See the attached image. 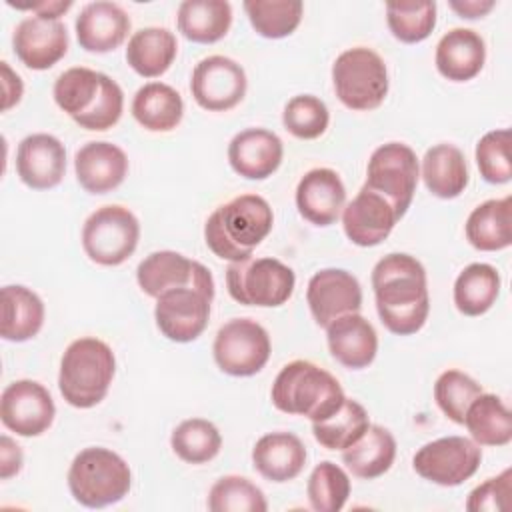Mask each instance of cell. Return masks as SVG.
I'll list each match as a JSON object with an SVG mask.
<instances>
[{
  "label": "cell",
  "instance_id": "obj_18",
  "mask_svg": "<svg viewBox=\"0 0 512 512\" xmlns=\"http://www.w3.org/2000/svg\"><path fill=\"white\" fill-rule=\"evenodd\" d=\"M400 220L394 206L378 192L362 186L360 192L342 210V228L346 238L362 248L378 246L386 240Z\"/></svg>",
  "mask_w": 512,
  "mask_h": 512
},
{
  "label": "cell",
  "instance_id": "obj_37",
  "mask_svg": "<svg viewBox=\"0 0 512 512\" xmlns=\"http://www.w3.org/2000/svg\"><path fill=\"white\" fill-rule=\"evenodd\" d=\"M370 426V418L366 408L346 398L344 404L326 420L312 422V434L316 442L326 450H344L352 446Z\"/></svg>",
  "mask_w": 512,
  "mask_h": 512
},
{
  "label": "cell",
  "instance_id": "obj_48",
  "mask_svg": "<svg viewBox=\"0 0 512 512\" xmlns=\"http://www.w3.org/2000/svg\"><path fill=\"white\" fill-rule=\"evenodd\" d=\"M0 68H2V94H4L2 110L6 112L20 102L24 84H22V78L8 66V62H0Z\"/></svg>",
  "mask_w": 512,
  "mask_h": 512
},
{
  "label": "cell",
  "instance_id": "obj_49",
  "mask_svg": "<svg viewBox=\"0 0 512 512\" xmlns=\"http://www.w3.org/2000/svg\"><path fill=\"white\" fill-rule=\"evenodd\" d=\"M8 6L18 10H32L36 16L46 20H60V16L72 8V0H40L32 4H14L8 0Z\"/></svg>",
  "mask_w": 512,
  "mask_h": 512
},
{
  "label": "cell",
  "instance_id": "obj_1",
  "mask_svg": "<svg viewBox=\"0 0 512 512\" xmlns=\"http://www.w3.org/2000/svg\"><path fill=\"white\" fill-rule=\"evenodd\" d=\"M372 288L380 322L398 336L416 334L428 318L430 298L424 266L410 254L392 252L372 270Z\"/></svg>",
  "mask_w": 512,
  "mask_h": 512
},
{
  "label": "cell",
  "instance_id": "obj_2",
  "mask_svg": "<svg viewBox=\"0 0 512 512\" xmlns=\"http://www.w3.org/2000/svg\"><path fill=\"white\" fill-rule=\"evenodd\" d=\"M52 94L58 108L84 130L104 132L120 120L124 110V92L118 82L84 66L64 70Z\"/></svg>",
  "mask_w": 512,
  "mask_h": 512
},
{
  "label": "cell",
  "instance_id": "obj_5",
  "mask_svg": "<svg viewBox=\"0 0 512 512\" xmlns=\"http://www.w3.org/2000/svg\"><path fill=\"white\" fill-rule=\"evenodd\" d=\"M114 372L116 358L104 340L78 338L68 344L60 360V394L74 408H92L106 398Z\"/></svg>",
  "mask_w": 512,
  "mask_h": 512
},
{
  "label": "cell",
  "instance_id": "obj_38",
  "mask_svg": "<svg viewBox=\"0 0 512 512\" xmlns=\"http://www.w3.org/2000/svg\"><path fill=\"white\" fill-rule=\"evenodd\" d=\"M170 446L180 460L188 464H204L218 456L222 448V436L210 420L188 418L172 430Z\"/></svg>",
  "mask_w": 512,
  "mask_h": 512
},
{
  "label": "cell",
  "instance_id": "obj_13",
  "mask_svg": "<svg viewBox=\"0 0 512 512\" xmlns=\"http://www.w3.org/2000/svg\"><path fill=\"white\" fill-rule=\"evenodd\" d=\"M214 294L198 286L172 288L156 298L154 320L162 336L172 342H192L208 326Z\"/></svg>",
  "mask_w": 512,
  "mask_h": 512
},
{
  "label": "cell",
  "instance_id": "obj_3",
  "mask_svg": "<svg viewBox=\"0 0 512 512\" xmlns=\"http://www.w3.org/2000/svg\"><path fill=\"white\" fill-rule=\"evenodd\" d=\"M274 214L258 194H240L218 206L204 224L206 246L222 260L240 262L270 234Z\"/></svg>",
  "mask_w": 512,
  "mask_h": 512
},
{
  "label": "cell",
  "instance_id": "obj_8",
  "mask_svg": "<svg viewBox=\"0 0 512 512\" xmlns=\"http://www.w3.org/2000/svg\"><path fill=\"white\" fill-rule=\"evenodd\" d=\"M296 276L278 258H246L230 262L226 268L228 294L244 306L276 308L288 302L294 292Z\"/></svg>",
  "mask_w": 512,
  "mask_h": 512
},
{
  "label": "cell",
  "instance_id": "obj_7",
  "mask_svg": "<svg viewBox=\"0 0 512 512\" xmlns=\"http://www.w3.org/2000/svg\"><path fill=\"white\" fill-rule=\"evenodd\" d=\"M332 84L338 100L358 112L378 108L388 94V70L378 52L354 46L332 64Z\"/></svg>",
  "mask_w": 512,
  "mask_h": 512
},
{
  "label": "cell",
  "instance_id": "obj_14",
  "mask_svg": "<svg viewBox=\"0 0 512 512\" xmlns=\"http://www.w3.org/2000/svg\"><path fill=\"white\" fill-rule=\"evenodd\" d=\"M248 88L244 68L228 56L202 58L190 80V92L196 104L208 112H226L242 102Z\"/></svg>",
  "mask_w": 512,
  "mask_h": 512
},
{
  "label": "cell",
  "instance_id": "obj_28",
  "mask_svg": "<svg viewBox=\"0 0 512 512\" xmlns=\"http://www.w3.org/2000/svg\"><path fill=\"white\" fill-rule=\"evenodd\" d=\"M0 298H2L0 334L4 340L26 342L42 330L44 302L34 290L22 284H8L2 288Z\"/></svg>",
  "mask_w": 512,
  "mask_h": 512
},
{
  "label": "cell",
  "instance_id": "obj_27",
  "mask_svg": "<svg viewBox=\"0 0 512 512\" xmlns=\"http://www.w3.org/2000/svg\"><path fill=\"white\" fill-rule=\"evenodd\" d=\"M252 464L270 482L294 480L306 464V448L292 432H270L256 440Z\"/></svg>",
  "mask_w": 512,
  "mask_h": 512
},
{
  "label": "cell",
  "instance_id": "obj_34",
  "mask_svg": "<svg viewBox=\"0 0 512 512\" xmlns=\"http://www.w3.org/2000/svg\"><path fill=\"white\" fill-rule=\"evenodd\" d=\"M178 30L186 40L212 44L232 26V6L226 0H184L178 6Z\"/></svg>",
  "mask_w": 512,
  "mask_h": 512
},
{
  "label": "cell",
  "instance_id": "obj_6",
  "mask_svg": "<svg viewBox=\"0 0 512 512\" xmlns=\"http://www.w3.org/2000/svg\"><path fill=\"white\" fill-rule=\"evenodd\" d=\"M132 486L126 460L102 446L78 452L68 470V488L74 500L86 508H104L120 502Z\"/></svg>",
  "mask_w": 512,
  "mask_h": 512
},
{
  "label": "cell",
  "instance_id": "obj_39",
  "mask_svg": "<svg viewBox=\"0 0 512 512\" xmlns=\"http://www.w3.org/2000/svg\"><path fill=\"white\" fill-rule=\"evenodd\" d=\"M244 10L256 34L278 40L298 28L304 6L300 0H246Z\"/></svg>",
  "mask_w": 512,
  "mask_h": 512
},
{
  "label": "cell",
  "instance_id": "obj_35",
  "mask_svg": "<svg viewBox=\"0 0 512 512\" xmlns=\"http://www.w3.org/2000/svg\"><path fill=\"white\" fill-rule=\"evenodd\" d=\"M462 424L478 446H506L512 440V414L496 394H478Z\"/></svg>",
  "mask_w": 512,
  "mask_h": 512
},
{
  "label": "cell",
  "instance_id": "obj_47",
  "mask_svg": "<svg viewBox=\"0 0 512 512\" xmlns=\"http://www.w3.org/2000/svg\"><path fill=\"white\" fill-rule=\"evenodd\" d=\"M22 450L20 446L10 438V436H2L0 438V478L8 480L14 474L20 472L22 468Z\"/></svg>",
  "mask_w": 512,
  "mask_h": 512
},
{
  "label": "cell",
  "instance_id": "obj_25",
  "mask_svg": "<svg viewBox=\"0 0 512 512\" xmlns=\"http://www.w3.org/2000/svg\"><path fill=\"white\" fill-rule=\"evenodd\" d=\"M326 342L332 358L350 370L370 366L378 352V334L358 312L344 314L328 324Z\"/></svg>",
  "mask_w": 512,
  "mask_h": 512
},
{
  "label": "cell",
  "instance_id": "obj_12",
  "mask_svg": "<svg viewBox=\"0 0 512 512\" xmlns=\"http://www.w3.org/2000/svg\"><path fill=\"white\" fill-rule=\"evenodd\" d=\"M482 462V450L472 438L444 436L424 444L412 458L418 476L438 486H460Z\"/></svg>",
  "mask_w": 512,
  "mask_h": 512
},
{
  "label": "cell",
  "instance_id": "obj_33",
  "mask_svg": "<svg viewBox=\"0 0 512 512\" xmlns=\"http://www.w3.org/2000/svg\"><path fill=\"white\" fill-rule=\"evenodd\" d=\"M396 458V440L390 430L370 424L366 432L348 448L342 450L346 468L364 480H374L390 470Z\"/></svg>",
  "mask_w": 512,
  "mask_h": 512
},
{
  "label": "cell",
  "instance_id": "obj_16",
  "mask_svg": "<svg viewBox=\"0 0 512 512\" xmlns=\"http://www.w3.org/2000/svg\"><path fill=\"white\" fill-rule=\"evenodd\" d=\"M136 280L140 290L150 298H158L160 294L180 286H198L214 294V278L210 270L174 250L148 254L136 268Z\"/></svg>",
  "mask_w": 512,
  "mask_h": 512
},
{
  "label": "cell",
  "instance_id": "obj_44",
  "mask_svg": "<svg viewBox=\"0 0 512 512\" xmlns=\"http://www.w3.org/2000/svg\"><path fill=\"white\" fill-rule=\"evenodd\" d=\"M328 122L330 112L326 104L312 94H300L290 98L282 112L284 128L300 140H314L322 136L328 128Z\"/></svg>",
  "mask_w": 512,
  "mask_h": 512
},
{
  "label": "cell",
  "instance_id": "obj_41",
  "mask_svg": "<svg viewBox=\"0 0 512 512\" xmlns=\"http://www.w3.org/2000/svg\"><path fill=\"white\" fill-rule=\"evenodd\" d=\"M208 510L212 512H266L264 492L244 476H222L208 492Z\"/></svg>",
  "mask_w": 512,
  "mask_h": 512
},
{
  "label": "cell",
  "instance_id": "obj_9",
  "mask_svg": "<svg viewBox=\"0 0 512 512\" xmlns=\"http://www.w3.org/2000/svg\"><path fill=\"white\" fill-rule=\"evenodd\" d=\"M140 240L138 218L120 204L94 210L82 226V248L100 266H120L126 262Z\"/></svg>",
  "mask_w": 512,
  "mask_h": 512
},
{
  "label": "cell",
  "instance_id": "obj_42",
  "mask_svg": "<svg viewBox=\"0 0 512 512\" xmlns=\"http://www.w3.org/2000/svg\"><path fill=\"white\" fill-rule=\"evenodd\" d=\"M310 508L316 512H338L350 496V478L334 462L324 460L314 466L306 486Z\"/></svg>",
  "mask_w": 512,
  "mask_h": 512
},
{
  "label": "cell",
  "instance_id": "obj_26",
  "mask_svg": "<svg viewBox=\"0 0 512 512\" xmlns=\"http://www.w3.org/2000/svg\"><path fill=\"white\" fill-rule=\"evenodd\" d=\"M434 62L446 80L468 82L484 68L486 44L470 28H452L438 40Z\"/></svg>",
  "mask_w": 512,
  "mask_h": 512
},
{
  "label": "cell",
  "instance_id": "obj_22",
  "mask_svg": "<svg viewBox=\"0 0 512 512\" xmlns=\"http://www.w3.org/2000/svg\"><path fill=\"white\" fill-rule=\"evenodd\" d=\"M282 140L266 128H246L228 144V162L246 180H264L282 164Z\"/></svg>",
  "mask_w": 512,
  "mask_h": 512
},
{
  "label": "cell",
  "instance_id": "obj_32",
  "mask_svg": "<svg viewBox=\"0 0 512 512\" xmlns=\"http://www.w3.org/2000/svg\"><path fill=\"white\" fill-rule=\"evenodd\" d=\"M132 116L150 132H170L184 116V102L178 90L170 84L148 82L134 94Z\"/></svg>",
  "mask_w": 512,
  "mask_h": 512
},
{
  "label": "cell",
  "instance_id": "obj_23",
  "mask_svg": "<svg viewBox=\"0 0 512 512\" xmlns=\"http://www.w3.org/2000/svg\"><path fill=\"white\" fill-rule=\"evenodd\" d=\"M76 38L86 52H112L130 32V16L116 2H90L76 16Z\"/></svg>",
  "mask_w": 512,
  "mask_h": 512
},
{
  "label": "cell",
  "instance_id": "obj_46",
  "mask_svg": "<svg viewBox=\"0 0 512 512\" xmlns=\"http://www.w3.org/2000/svg\"><path fill=\"white\" fill-rule=\"evenodd\" d=\"M512 496V470L506 468L498 476L488 478L476 486L466 500L468 512H502L510 508Z\"/></svg>",
  "mask_w": 512,
  "mask_h": 512
},
{
  "label": "cell",
  "instance_id": "obj_17",
  "mask_svg": "<svg viewBox=\"0 0 512 512\" xmlns=\"http://www.w3.org/2000/svg\"><path fill=\"white\" fill-rule=\"evenodd\" d=\"M306 300L314 322L326 328L336 318L360 310L362 288L354 274L342 268H322L308 280Z\"/></svg>",
  "mask_w": 512,
  "mask_h": 512
},
{
  "label": "cell",
  "instance_id": "obj_29",
  "mask_svg": "<svg viewBox=\"0 0 512 512\" xmlns=\"http://www.w3.org/2000/svg\"><path fill=\"white\" fill-rule=\"evenodd\" d=\"M468 242L482 252H498L512 244V198H492L478 204L466 220Z\"/></svg>",
  "mask_w": 512,
  "mask_h": 512
},
{
  "label": "cell",
  "instance_id": "obj_50",
  "mask_svg": "<svg viewBox=\"0 0 512 512\" xmlns=\"http://www.w3.org/2000/svg\"><path fill=\"white\" fill-rule=\"evenodd\" d=\"M494 6H496L494 0H452L450 2V8L460 18H468V20L486 16Z\"/></svg>",
  "mask_w": 512,
  "mask_h": 512
},
{
  "label": "cell",
  "instance_id": "obj_24",
  "mask_svg": "<svg viewBox=\"0 0 512 512\" xmlns=\"http://www.w3.org/2000/svg\"><path fill=\"white\" fill-rule=\"evenodd\" d=\"M74 172L86 192L108 194L124 182L128 158L112 142H88L74 156Z\"/></svg>",
  "mask_w": 512,
  "mask_h": 512
},
{
  "label": "cell",
  "instance_id": "obj_31",
  "mask_svg": "<svg viewBox=\"0 0 512 512\" xmlns=\"http://www.w3.org/2000/svg\"><path fill=\"white\" fill-rule=\"evenodd\" d=\"M422 180L436 198H458L468 186V166L462 150L454 144L428 148L422 158Z\"/></svg>",
  "mask_w": 512,
  "mask_h": 512
},
{
  "label": "cell",
  "instance_id": "obj_30",
  "mask_svg": "<svg viewBox=\"0 0 512 512\" xmlns=\"http://www.w3.org/2000/svg\"><path fill=\"white\" fill-rule=\"evenodd\" d=\"M176 52L178 42L168 28L148 26L130 36L126 62L142 78H158L172 66Z\"/></svg>",
  "mask_w": 512,
  "mask_h": 512
},
{
  "label": "cell",
  "instance_id": "obj_43",
  "mask_svg": "<svg viewBox=\"0 0 512 512\" xmlns=\"http://www.w3.org/2000/svg\"><path fill=\"white\" fill-rule=\"evenodd\" d=\"M478 394H482V386L472 376L454 368L442 372L434 384L438 408L456 424L464 422V414Z\"/></svg>",
  "mask_w": 512,
  "mask_h": 512
},
{
  "label": "cell",
  "instance_id": "obj_36",
  "mask_svg": "<svg viewBox=\"0 0 512 512\" xmlns=\"http://www.w3.org/2000/svg\"><path fill=\"white\" fill-rule=\"evenodd\" d=\"M500 294V274L492 264H468L454 282V306L464 316L486 314Z\"/></svg>",
  "mask_w": 512,
  "mask_h": 512
},
{
  "label": "cell",
  "instance_id": "obj_11",
  "mask_svg": "<svg viewBox=\"0 0 512 512\" xmlns=\"http://www.w3.org/2000/svg\"><path fill=\"white\" fill-rule=\"evenodd\" d=\"M272 352L270 336L262 324L252 318H232L216 332L212 354L216 366L230 376L258 374Z\"/></svg>",
  "mask_w": 512,
  "mask_h": 512
},
{
  "label": "cell",
  "instance_id": "obj_21",
  "mask_svg": "<svg viewBox=\"0 0 512 512\" xmlns=\"http://www.w3.org/2000/svg\"><path fill=\"white\" fill-rule=\"evenodd\" d=\"M344 202V182L332 168H312L296 186V208L314 226L334 224L344 210Z\"/></svg>",
  "mask_w": 512,
  "mask_h": 512
},
{
  "label": "cell",
  "instance_id": "obj_45",
  "mask_svg": "<svg viewBox=\"0 0 512 512\" xmlns=\"http://www.w3.org/2000/svg\"><path fill=\"white\" fill-rule=\"evenodd\" d=\"M476 166L488 184H506L512 178L510 130H490L476 144Z\"/></svg>",
  "mask_w": 512,
  "mask_h": 512
},
{
  "label": "cell",
  "instance_id": "obj_4",
  "mask_svg": "<svg viewBox=\"0 0 512 512\" xmlns=\"http://www.w3.org/2000/svg\"><path fill=\"white\" fill-rule=\"evenodd\" d=\"M270 398L284 414L322 422L344 404L346 394L328 370L308 360H292L274 378Z\"/></svg>",
  "mask_w": 512,
  "mask_h": 512
},
{
  "label": "cell",
  "instance_id": "obj_10",
  "mask_svg": "<svg viewBox=\"0 0 512 512\" xmlns=\"http://www.w3.org/2000/svg\"><path fill=\"white\" fill-rule=\"evenodd\" d=\"M418 178L420 166L416 152L408 144L388 142L372 152L364 186L382 194L402 218L412 204Z\"/></svg>",
  "mask_w": 512,
  "mask_h": 512
},
{
  "label": "cell",
  "instance_id": "obj_40",
  "mask_svg": "<svg viewBox=\"0 0 512 512\" xmlns=\"http://www.w3.org/2000/svg\"><path fill=\"white\" fill-rule=\"evenodd\" d=\"M386 22L396 40L404 44L422 42L436 26V2H388Z\"/></svg>",
  "mask_w": 512,
  "mask_h": 512
},
{
  "label": "cell",
  "instance_id": "obj_15",
  "mask_svg": "<svg viewBox=\"0 0 512 512\" xmlns=\"http://www.w3.org/2000/svg\"><path fill=\"white\" fill-rule=\"evenodd\" d=\"M56 416L50 392L36 380H14L0 396V420L18 436L32 438L44 434Z\"/></svg>",
  "mask_w": 512,
  "mask_h": 512
},
{
  "label": "cell",
  "instance_id": "obj_20",
  "mask_svg": "<svg viewBox=\"0 0 512 512\" xmlns=\"http://www.w3.org/2000/svg\"><path fill=\"white\" fill-rule=\"evenodd\" d=\"M16 172L34 190H48L62 182L66 174V148L52 134H30L16 150Z\"/></svg>",
  "mask_w": 512,
  "mask_h": 512
},
{
  "label": "cell",
  "instance_id": "obj_19",
  "mask_svg": "<svg viewBox=\"0 0 512 512\" xmlns=\"http://www.w3.org/2000/svg\"><path fill=\"white\" fill-rule=\"evenodd\" d=\"M12 46L26 68L48 70L68 52V32L60 20L30 16L14 28Z\"/></svg>",
  "mask_w": 512,
  "mask_h": 512
}]
</instances>
